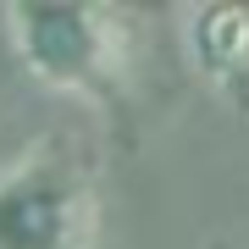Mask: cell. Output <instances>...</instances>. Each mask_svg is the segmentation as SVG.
I'll list each match as a JSON object with an SVG mask.
<instances>
[{
	"mask_svg": "<svg viewBox=\"0 0 249 249\" xmlns=\"http://www.w3.org/2000/svg\"><path fill=\"white\" fill-rule=\"evenodd\" d=\"M183 39H188V61L199 67V78L216 83L249 116V6H232V0L194 6Z\"/></svg>",
	"mask_w": 249,
	"mask_h": 249,
	"instance_id": "3",
	"label": "cell"
},
{
	"mask_svg": "<svg viewBox=\"0 0 249 249\" xmlns=\"http://www.w3.org/2000/svg\"><path fill=\"white\" fill-rule=\"evenodd\" d=\"M11 45L45 89L89 94L94 106H127L133 72V22L94 0H22L6 11Z\"/></svg>",
	"mask_w": 249,
	"mask_h": 249,
	"instance_id": "1",
	"label": "cell"
},
{
	"mask_svg": "<svg viewBox=\"0 0 249 249\" xmlns=\"http://www.w3.org/2000/svg\"><path fill=\"white\" fill-rule=\"evenodd\" d=\"M100 227V183L67 150L39 144L0 172V249H94Z\"/></svg>",
	"mask_w": 249,
	"mask_h": 249,
	"instance_id": "2",
	"label": "cell"
}]
</instances>
